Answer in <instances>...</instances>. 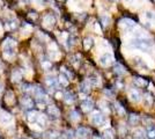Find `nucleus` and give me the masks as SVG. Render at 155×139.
Here are the masks:
<instances>
[{"mask_svg":"<svg viewBox=\"0 0 155 139\" xmlns=\"http://www.w3.org/2000/svg\"><path fill=\"white\" fill-rule=\"evenodd\" d=\"M46 85L50 87V88H58L59 87V81L58 79H56L54 77H46Z\"/></svg>","mask_w":155,"mask_h":139,"instance_id":"obj_10","label":"nucleus"},{"mask_svg":"<svg viewBox=\"0 0 155 139\" xmlns=\"http://www.w3.org/2000/svg\"><path fill=\"white\" fill-rule=\"evenodd\" d=\"M93 108H94V102L91 101V100L87 99L82 101V103H81V109H82V111L84 113H89L93 110Z\"/></svg>","mask_w":155,"mask_h":139,"instance_id":"obj_6","label":"nucleus"},{"mask_svg":"<svg viewBox=\"0 0 155 139\" xmlns=\"http://www.w3.org/2000/svg\"><path fill=\"white\" fill-rule=\"evenodd\" d=\"M66 137H67L68 139H73V138H74L73 131H72V130H68V131H66Z\"/></svg>","mask_w":155,"mask_h":139,"instance_id":"obj_37","label":"nucleus"},{"mask_svg":"<svg viewBox=\"0 0 155 139\" xmlns=\"http://www.w3.org/2000/svg\"><path fill=\"white\" fill-rule=\"evenodd\" d=\"M58 1H66V0H58Z\"/></svg>","mask_w":155,"mask_h":139,"instance_id":"obj_45","label":"nucleus"},{"mask_svg":"<svg viewBox=\"0 0 155 139\" xmlns=\"http://www.w3.org/2000/svg\"><path fill=\"white\" fill-rule=\"evenodd\" d=\"M133 139H145V132L141 129H138L133 133Z\"/></svg>","mask_w":155,"mask_h":139,"instance_id":"obj_23","label":"nucleus"},{"mask_svg":"<svg viewBox=\"0 0 155 139\" xmlns=\"http://www.w3.org/2000/svg\"><path fill=\"white\" fill-rule=\"evenodd\" d=\"M21 106L25 109H31L34 107V101L29 96H22L21 98Z\"/></svg>","mask_w":155,"mask_h":139,"instance_id":"obj_7","label":"nucleus"},{"mask_svg":"<svg viewBox=\"0 0 155 139\" xmlns=\"http://www.w3.org/2000/svg\"><path fill=\"white\" fill-rule=\"evenodd\" d=\"M75 133H77L78 137H80V138H87V137L89 136V130H88L87 127L81 126V127H79V129H78Z\"/></svg>","mask_w":155,"mask_h":139,"instance_id":"obj_13","label":"nucleus"},{"mask_svg":"<svg viewBox=\"0 0 155 139\" xmlns=\"http://www.w3.org/2000/svg\"><path fill=\"white\" fill-rule=\"evenodd\" d=\"M93 139H101V138H100L98 136H94V137H93Z\"/></svg>","mask_w":155,"mask_h":139,"instance_id":"obj_43","label":"nucleus"},{"mask_svg":"<svg viewBox=\"0 0 155 139\" xmlns=\"http://www.w3.org/2000/svg\"><path fill=\"white\" fill-rule=\"evenodd\" d=\"M104 94H105L107 96H109V98H112V96H114V93L111 92L110 89H104Z\"/></svg>","mask_w":155,"mask_h":139,"instance_id":"obj_38","label":"nucleus"},{"mask_svg":"<svg viewBox=\"0 0 155 139\" xmlns=\"http://www.w3.org/2000/svg\"><path fill=\"white\" fill-rule=\"evenodd\" d=\"M61 73L65 74L68 79H73V77H74V75H73V73H72L71 71H68V70H66L65 67H61Z\"/></svg>","mask_w":155,"mask_h":139,"instance_id":"obj_32","label":"nucleus"},{"mask_svg":"<svg viewBox=\"0 0 155 139\" xmlns=\"http://www.w3.org/2000/svg\"><path fill=\"white\" fill-rule=\"evenodd\" d=\"M28 16H29V19H32V20H36V19H37V14L34 13V12H32V13H29Z\"/></svg>","mask_w":155,"mask_h":139,"instance_id":"obj_39","label":"nucleus"},{"mask_svg":"<svg viewBox=\"0 0 155 139\" xmlns=\"http://www.w3.org/2000/svg\"><path fill=\"white\" fill-rule=\"evenodd\" d=\"M48 114H49L51 117H53V118H57V117L60 116V111H59V109L56 106L48 107Z\"/></svg>","mask_w":155,"mask_h":139,"instance_id":"obj_12","label":"nucleus"},{"mask_svg":"<svg viewBox=\"0 0 155 139\" xmlns=\"http://www.w3.org/2000/svg\"><path fill=\"white\" fill-rule=\"evenodd\" d=\"M114 63V57L111 53H104L100 57V64L102 66H109Z\"/></svg>","mask_w":155,"mask_h":139,"instance_id":"obj_5","label":"nucleus"},{"mask_svg":"<svg viewBox=\"0 0 155 139\" xmlns=\"http://www.w3.org/2000/svg\"><path fill=\"white\" fill-rule=\"evenodd\" d=\"M116 110L119 115H125V110H124V108L119 103H116Z\"/></svg>","mask_w":155,"mask_h":139,"instance_id":"obj_35","label":"nucleus"},{"mask_svg":"<svg viewBox=\"0 0 155 139\" xmlns=\"http://www.w3.org/2000/svg\"><path fill=\"white\" fill-rule=\"evenodd\" d=\"M93 44H94V41H93V38L91 37H87V38H84V49H91V46H93Z\"/></svg>","mask_w":155,"mask_h":139,"instance_id":"obj_25","label":"nucleus"},{"mask_svg":"<svg viewBox=\"0 0 155 139\" xmlns=\"http://www.w3.org/2000/svg\"><path fill=\"white\" fill-rule=\"evenodd\" d=\"M68 80L70 79H68L65 74H63V73L59 75V78H58L59 84H60V85H63V86H67V85H68Z\"/></svg>","mask_w":155,"mask_h":139,"instance_id":"obj_24","label":"nucleus"},{"mask_svg":"<svg viewBox=\"0 0 155 139\" xmlns=\"http://www.w3.org/2000/svg\"><path fill=\"white\" fill-rule=\"evenodd\" d=\"M1 88H2V86H1V85H0V92H1Z\"/></svg>","mask_w":155,"mask_h":139,"instance_id":"obj_44","label":"nucleus"},{"mask_svg":"<svg viewBox=\"0 0 155 139\" xmlns=\"http://www.w3.org/2000/svg\"><path fill=\"white\" fill-rule=\"evenodd\" d=\"M129 96L133 102H139L141 100V94H140L139 91H137V89H131L129 93Z\"/></svg>","mask_w":155,"mask_h":139,"instance_id":"obj_11","label":"nucleus"},{"mask_svg":"<svg viewBox=\"0 0 155 139\" xmlns=\"http://www.w3.org/2000/svg\"><path fill=\"white\" fill-rule=\"evenodd\" d=\"M67 43H66V46L70 49V48H72V46L75 44V37L73 36V35H70L68 37H67V41H66Z\"/></svg>","mask_w":155,"mask_h":139,"instance_id":"obj_26","label":"nucleus"},{"mask_svg":"<svg viewBox=\"0 0 155 139\" xmlns=\"http://www.w3.org/2000/svg\"><path fill=\"white\" fill-rule=\"evenodd\" d=\"M80 92L84 93V94H88L91 92V84L88 80H84V82L80 84Z\"/></svg>","mask_w":155,"mask_h":139,"instance_id":"obj_15","label":"nucleus"},{"mask_svg":"<svg viewBox=\"0 0 155 139\" xmlns=\"http://www.w3.org/2000/svg\"><path fill=\"white\" fill-rule=\"evenodd\" d=\"M38 114L36 113V111H34V110H31V111H29V113L27 114V118H28V121L29 122H31V123H36L37 122V119H38Z\"/></svg>","mask_w":155,"mask_h":139,"instance_id":"obj_18","label":"nucleus"},{"mask_svg":"<svg viewBox=\"0 0 155 139\" xmlns=\"http://www.w3.org/2000/svg\"><path fill=\"white\" fill-rule=\"evenodd\" d=\"M2 72V64H1V61H0V73Z\"/></svg>","mask_w":155,"mask_h":139,"instance_id":"obj_42","label":"nucleus"},{"mask_svg":"<svg viewBox=\"0 0 155 139\" xmlns=\"http://www.w3.org/2000/svg\"><path fill=\"white\" fill-rule=\"evenodd\" d=\"M112 1H114V0H112Z\"/></svg>","mask_w":155,"mask_h":139,"instance_id":"obj_46","label":"nucleus"},{"mask_svg":"<svg viewBox=\"0 0 155 139\" xmlns=\"http://www.w3.org/2000/svg\"><path fill=\"white\" fill-rule=\"evenodd\" d=\"M131 46L132 48H134V49H140L142 51H148L149 49L152 48L153 45V43H152V41L147 38V37H143V36H137L136 38H133V40L131 41Z\"/></svg>","mask_w":155,"mask_h":139,"instance_id":"obj_1","label":"nucleus"},{"mask_svg":"<svg viewBox=\"0 0 155 139\" xmlns=\"http://www.w3.org/2000/svg\"><path fill=\"white\" fill-rule=\"evenodd\" d=\"M48 138L49 139H58L59 133L56 132V131H50V132H48Z\"/></svg>","mask_w":155,"mask_h":139,"instance_id":"obj_33","label":"nucleus"},{"mask_svg":"<svg viewBox=\"0 0 155 139\" xmlns=\"http://www.w3.org/2000/svg\"><path fill=\"white\" fill-rule=\"evenodd\" d=\"M103 137H104V139H114V132H112V130H111V129L105 130L103 133Z\"/></svg>","mask_w":155,"mask_h":139,"instance_id":"obj_29","label":"nucleus"},{"mask_svg":"<svg viewBox=\"0 0 155 139\" xmlns=\"http://www.w3.org/2000/svg\"><path fill=\"white\" fill-rule=\"evenodd\" d=\"M145 19L147 20L148 23L155 25V13H153V12H146L145 13Z\"/></svg>","mask_w":155,"mask_h":139,"instance_id":"obj_20","label":"nucleus"},{"mask_svg":"<svg viewBox=\"0 0 155 139\" xmlns=\"http://www.w3.org/2000/svg\"><path fill=\"white\" fill-rule=\"evenodd\" d=\"M119 26L123 28L124 30L126 31H130V30H133L134 27H136V22L133 20H131L129 18H125V19H122L119 21Z\"/></svg>","mask_w":155,"mask_h":139,"instance_id":"obj_3","label":"nucleus"},{"mask_svg":"<svg viewBox=\"0 0 155 139\" xmlns=\"http://www.w3.org/2000/svg\"><path fill=\"white\" fill-rule=\"evenodd\" d=\"M100 21H101V23H102V26L103 27H107L109 25V16H107V15H101V18H100Z\"/></svg>","mask_w":155,"mask_h":139,"instance_id":"obj_28","label":"nucleus"},{"mask_svg":"<svg viewBox=\"0 0 155 139\" xmlns=\"http://www.w3.org/2000/svg\"><path fill=\"white\" fill-rule=\"evenodd\" d=\"M133 84L136 85V87H145L147 85V81L143 78H140V77H134L133 78Z\"/></svg>","mask_w":155,"mask_h":139,"instance_id":"obj_17","label":"nucleus"},{"mask_svg":"<svg viewBox=\"0 0 155 139\" xmlns=\"http://www.w3.org/2000/svg\"><path fill=\"white\" fill-rule=\"evenodd\" d=\"M87 80L89 81V84H91V85H94V86H96V85L100 84V80H98L97 77H89Z\"/></svg>","mask_w":155,"mask_h":139,"instance_id":"obj_31","label":"nucleus"},{"mask_svg":"<svg viewBox=\"0 0 155 139\" xmlns=\"http://www.w3.org/2000/svg\"><path fill=\"white\" fill-rule=\"evenodd\" d=\"M146 137L148 139H155V126L149 124L146 126Z\"/></svg>","mask_w":155,"mask_h":139,"instance_id":"obj_14","label":"nucleus"},{"mask_svg":"<svg viewBox=\"0 0 155 139\" xmlns=\"http://www.w3.org/2000/svg\"><path fill=\"white\" fill-rule=\"evenodd\" d=\"M153 101H154V99L150 96V94H149V93L145 94V98H143V102H145V104H147V106H152Z\"/></svg>","mask_w":155,"mask_h":139,"instance_id":"obj_27","label":"nucleus"},{"mask_svg":"<svg viewBox=\"0 0 155 139\" xmlns=\"http://www.w3.org/2000/svg\"><path fill=\"white\" fill-rule=\"evenodd\" d=\"M21 79H22V74L20 73V71H18V70L13 71V73H12V81L18 82V81H20Z\"/></svg>","mask_w":155,"mask_h":139,"instance_id":"obj_22","label":"nucleus"},{"mask_svg":"<svg viewBox=\"0 0 155 139\" xmlns=\"http://www.w3.org/2000/svg\"><path fill=\"white\" fill-rule=\"evenodd\" d=\"M154 1H155V0H154Z\"/></svg>","mask_w":155,"mask_h":139,"instance_id":"obj_47","label":"nucleus"},{"mask_svg":"<svg viewBox=\"0 0 155 139\" xmlns=\"http://www.w3.org/2000/svg\"><path fill=\"white\" fill-rule=\"evenodd\" d=\"M70 116H71L72 121H74V122H77V121H79V119H80V115H79V113H78V111H75V110H73Z\"/></svg>","mask_w":155,"mask_h":139,"instance_id":"obj_34","label":"nucleus"},{"mask_svg":"<svg viewBox=\"0 0 155 139\" xmlns=\"http://www.w3.org/2000/svg\"><path fill=\"white\" fill-rule=\"evenodd\" d=\"M12 122V116L6 111H0V123L1 124H9Z\"/></svg>","mask_w":155,"mask_h":139,"instance_id":"obj_8","label":"nucleus"},{"mask_svg":"<svg viewBox=\"0 0 155 139\" xmlns=\"http://www.w3.org/2000/svg\"><path fill=\"white\" fill-rule=\"evenodd\" d=\"M91 122L95 124V125L101 126L102 124H104L105 122V117L103 116V114H101L100 111H95L91 116Z\"/></svg>","mask_w":155,"mask_h":139,"instance_id":"obj_4","label":"nucleus"},{"mask_svg":"<svg viewBox=\"0 0 155 139\" xmlns=\"http://www.w3.org/2000/svg\"><path fill=\"white\" fill-rule=\"evenodd\" d=\"M56 98H57V99H61V98H64V94L61 92H57L56 93Z\"/></svg>","mask_w":155,"mask_h":139,"instance_id":"obj_41","label":"nucleus"},{"mask_svg":"<svg viewBox=\"0 0 155 139\" xmlns=\"http://www.w3.org/2000/svg\"><path fill=\"white\" fill-rule=\"evenodd\" d=\"M43 22L46 27H52L54 26L56 23V18L52 15V14H46L45 16L43 18Z\"/></svg>","mask_w":155,"mask_h":139,"instance_id":"obj_9","label":"nucleus"},{"mask_svg":"<svg viewBox=\"0 0 155 139\" xmlns=\"http://www.w3.org/2000/svg\"><path fill=\"white\" fill-rule=\"evenodd\" d=\"M64 100L66 103L71 104V103H73V102L75 101V95H74L72 92H66L64 94Z\"/></svg>","mask_w":155,"mask_h":139,"instance_id":"obj_16","label":"nucleus"},{"mask_svg":"<svg viewBox=\"0 0 155 139\" xmlns=\"http://www.w3.org/2000/svg\"><path fill=\"white\" fill-rule=\"evenodd\" d=\"M77 60L79 61V56H72L71 57V63L75 64V63H77Z\"/></svg>","mask_w":155,"mask_h":139,"instance_id":"obj_40","label":"nucleus"},{"mask_svg":"<svg viewBox=\"0 0 155 139\" xmlns=\"http://www.w3.org/2000/svg\"><path fill=\"white\" fill-rule=\"evenodd\" d=\"M14 46H15V41L12 38H7L4 44H2V50L6 57L14 56Z\"/></svg>","mask_w":155,"mask_h":139,"instance_id":"obj_2","label":"nucleus"},{"mask_svg":"<svg viewBox=\"0 0 155 139\" xmlns=\"http://www.w3.org/2000/svg\"><path fill=\"white\" fill-rule=\"evenodd\" d=\"M114 72L116 73L117 75H124V74L126 73V70H125L120 64H115V66H114Z\"/></svg>","mask_w":155,"mask_h":139,"instance_id":"obj_19","label":"nucleus"},{"mask_svg":"<svg viewBox=\"0 0 155 139\" xmlns=\"http://www.w3.org/2000/svg\"><path fill=\"white\" fill-rule=\"evenodd\" d=\"M140 122V117L138 115H134V114H131L129 116V123L132 124V125H137L138 123Z\"/></svg>","mask_w":155,"mask_h":139,"instance_id":"obj_21","label":"nucleus"},{"mask_svg":"<svg viewBox=\"0 0 155 139\" xmlns=\"http://www.w3.org/2000/svg\"><path fill=\"white\" fill-rule=\"evenodd\" d=\"M22 91L25 93H29V92H34V87L29 84H23L22 85Z\"/></svg>","mask_w":155,"mask_h":139,"instance_id":"obj_30","label":"nucleus"},{"mask_svg":"<svg viewBox=\"0 0 155 139\" xmlns=\"http://www.w3.org/2000/svg\"><path fill=\"white\" fill-rule=\"evenodd\" d=\"M42 66H43V68H50L51 67V63H50V60L49 61H43L42 63Z\"/></svg>","mask_w":155,"mask_h":139,"instance_id":"obj_36","label":"nucleus"}]
</instances>
